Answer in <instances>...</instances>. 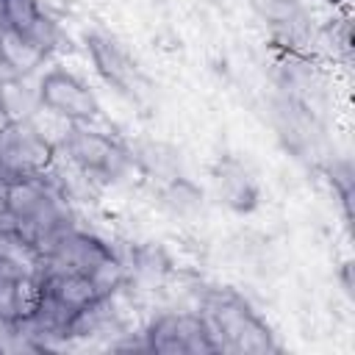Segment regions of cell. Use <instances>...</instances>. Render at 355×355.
<instances>
[{
    "label": "cell",
    "instance_id": "obj_13",
    "mask_svg": "<svg viewBox=\"0 0 355 355\" xmlns=\"http://www.w3.org/2000/svg\"><path fill=\"white\" fill-rule=\"evenodd\" d=\"M44 300V283L39 272H19L14 280V316L17 324L31 322ZM14 324V327H17Z\"/></svg>",
    "mask_w": 355,
    "mask_h": 355
},
{
    "label": "cell",
    "instance_id": "obj_4",
    "mask_svg": "<svg viewBox=\"0 0 355 355\" xmlns=\"http://www.w3.org/2000/svg\"><path fill=\"white\" fill-rule=\"evenodd\" d=\"M64 153L67 158L83 172L94 178H119V172L128 166V153L108 136L92 128H83L80 122H72L64 136Z\"/></svg>",
    "mask_w": 355,
    "mask_h": 355
},
{
    "label": "cell",
    "instance_id": "obj_11",
    "mask_svg": "<svg viewBox=\"0 0 355 355\" xmlns=\"http://www.w3.org/2000/svg\"><path fill=\"white\" fill-rule=\"evenodd\" d=\"M216 183H219V194L225 197V202L236 211H250L258 200V186L252 183V178L244 172L241 164L236 161H225L216 172Z\"/></svg>",
    "mask_w": 355,
    "mask_h": 355
},
{
    "label": "cell",
    "instance_id": "obj_14",
    "mask_svg": "<svg viewBox=\"0 0 355 355\" xmlns=\"http://www.w3.org/2000/svg\"><path fill=\"white\" fill-rule=\"evenodd\" d=\"M25 272L19 261H0V324L14 327L17 316H14V280L17 275Z\"/></svg>",
    "mask_w": 355,
    "mask_h": 355
},
{
    "label": "cell",
    "instance_id": "obj_2",
    "mask_svg": "<svg viewBox=\"0 0 355 355\" xmlns=\"http://www.w3.org/2000/svg\"><path fill=\"white\" fill-rule=\"evenodd\" d=\"M55 147L25 122L0 125V172L8 178H42L53 164Z\"/></svg>",
    "mask_w": 355,
    "mask_h": 355
},
{
    "label": "cell",
    "instance_id": "obj_19",
    "mask_svg": "<svg viewBox=\"0 0 355 355\" xmlns=\"http://www.w3.org/2000/svg\"><path fill=\"white\" fill-rule=\"evenodd\" d=\"M0 125H6V119H3V111H0Z\"/></svg>",
    "mask_w": 355,
    "mask_h": 355
},
{
    "label": "cell",
    "instance_id": "obj_17",
    "mask_svg": "<svg viewBox=\"0 0 355 355\" xmlns=\"http://www.w3.org/2000/svg\"><path fill=\"white\" fill-rule=\"evenodd\" d=\"M8 180H11V178L0 172V216H11V214L6 211V194H8Z\"/></svg>",
    "mask_w": 355,
    "mask_h": 355
},
{
    "label": "cell",
    "instance_id": "obj_18",
    "mask_svg": "<svg viewBox=\"0 0 355 355\" xmlns=\"http://www.w3.org/2000/svg\"><path fill=\"white\" fill-rule=\"evenodd\" d=\"M0 69H3V47H0Z\"/></svg>",
    "mask_w": 355,
    "mask_h": 355
},
{
    "label": "cell",
    "instance_id": "obj_9",
    "mask_svg": "<svg viewBox=\"0 0 355 355\" xmlns=\"http://www.w3.org/2000/svg\"><path fill=\"white\" fill-rule=\"evenodd\" d=\"M39 108L36 89H28L19 75L0 69V111L6 122H25Z\"/></svg>",
    "mask_w": 355,
    "mask_h": 355
},
{
    "label": "cell",
    "instance_id": "obj_7",
    "mask_svg": "<svg viewBox=\"0 0 355 355\" xmlns=\"http://www.w3.org/2000/svg\"><path fill=\"white\" fill-rule=\"evenodd\" d=\"M83 42H86V50L92 53V61H94L97 72H100L111 86H116L119 92L136 97V92H139V86H141V75H139L133 58L128 55V50H125L116 39H111V36H105V33H100V31L86 33Z\"/></svg>",
    "mask_w": 355,
    "mask_h": 355
},
{
    "label": "cell",
    "instance_id": "obj_5",
    "mask_svg": "<svg viewBox=\"0 0 355 355\" xmlns=\"http://www.w3.org/2000/svg\"><path fill=\"white\" fill-rule=\"evenodd\" d=\"M36 94H39V105L64 116L67 122H92L100 116V103L94 97V92L72 72L55 67L50 72L42 75L39 86H36Z\"/></svg>",
    "mask_w": 355,
    "mask_h": 355
},
{
    "label": "cell",
    "instance_id": "obj_8",
    "mask_svg": "<svg viewBox=\"0 0 355 355\" xmlns=\"http://www.w3.org/2000/svg\"><path fill=\"white\" fill-rule=\"evenodd\" d=\"M42 283H44V294L53 297L58 305H64L72 313L97 300L92 277L80 275V272H50V275H42Z\"/></svg>",
    "mask_w": 355,
    "mask_h": 355
},
{
    "label": "cell",
    "instance_id": "obj_3",
    "mask_svg": "<svg viewBox=\"0 0 355 355\" xmlns=\"http://www.w3.org/2000/svg\"><path fill=\"white\" fill-rule=\"evenodd\" d=\"M144 349L158 355H208L219 352L202 316L164 313L144 333Z\"/></svg>",
    "mask_w": 355,
    "mask_h": 355
},
{
    "label": "cell",
    "instance_id": "obj_1",
    "mask_svg": "<svg viewBox=\"0 0 355 355\" xmlns=\"http://www.w3.org/2000/svg\"><path fill=\"white\" fill-rule=\"evenodd\" d=\"M205 324L216 349L230 352H275L277 344L269 327L236 294H214L205 305Z\"/></svg>",
    "mask_w": 355,
    "mask_h": 355
},
{
    "label": "cell",
    "instance_id": "obj_6",
    "mask_svg": "<svg viewBox=\"0 0 355 355\" xmlns=\"http://www.w3.org/2000/svg\"><path fill=\"white\" fill-rule=\"evenodd\" d=\"M111 258V247L103 244L100 239L80 233L75 227H69L44 255H42V275L50 272H80V275H92L103 261Z\"/></svg>",
    "mask_w": 355,
    "mask_h": 355
},
{
    "label": "cell",
    "instance_id": "obj_16",
    "mask_svg": "<svg viewBox=\"0 0 355 355\" xmlns=\"http://www.w3.org/2000/svg\"><path fill=\"white\" fill-rule=\"evenodd\" d=\"M166 205L172 208V211H178V214H189V211H197L200 208V200H202V194L189 183V180H183V178H175L172 183H169V189H166Z\"/></svg>",
    "mask_w": 355,
    "mask_h": 355
},
{
    "label": "cell",
    "instance_id": "obj_12",
    "mask_svg": "<svg viewBox=\"0 0 355 355\" xmlns=\"http://www.w3.org/2000/svg\"><path fill=\"white\" fill-rule=\"evenodd\" d=\"M263 14L269 17L277 39L286 47H300L302 44V39L308 33V19L291 0H266L263 3Z\"/></svg>",
    "mask_w": 355,
    "mask_h": 355
},
{
    "label": "cell",
    "instance_id": "obj_10",
    "mask_svg": "<svg viewBox=\"0 0 355 355\" xmlns=\"http://www.w3.org/2000/svg\"><path fill=\"white\" fill-rule=\"evenodd\" d=\"M0 47H3V69H8L11 75H19V78L31 75L47 55L28 36H22L11 28L0 31Z\"/></svg>",
    "mask_w": 355,
    "mask_h": 355
},
{
    "label": "cell",
    "instance_id": "obj_15",
    "mask_svg": "<svg viewBox=\"0 0 355 355\" xmlns=\"http://www.w3.org/2000/svg\"><path fill=\"white\" fill-rule=\"evenodd\" d=\"M89 277H92V283H94L97 297H111V294L125 283V269H122V263L111 255V258L103 261Z\"/></svg>",
    "mask_w": 355,
    "mask_h": 355
}]
</instances>
